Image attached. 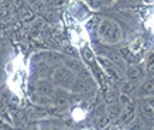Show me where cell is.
Here are the masks:
<instances>
[{
  "instance_id": "obj_8",
  "label": "cell",
  "mask_w": 154,
  "mask_h": 130,
  "mask_svg": "<svg viewBox=\"0 0 154 130\" xmlns=\"http://www.w3.org/2000/svg\"><path fill=\"white\" fill-rule=\"evenodd\" d=\"M131 52H134V54H139V52L144 51L146 50V45H144V41L141 40V38H137L136 41H133V44H131V47L129 48Z\"/></svg>"
},
{
  "instance_id": "obj_28",
  "label": "cell",
  "mask_w": 154,
  "mask_h": 130,
  "mask_svg": "<svg viewBox=\"0 0 154 130\" xmlns=\"http://www.w3.org/2000/svg\"><path fill=\"white\" fill-rule=\"evenodd\" d=\"M0 130H7V129H6V127H3V126L0 125Z\"/></svg>"
},
{
  "instance_id": "obj_7",
  "label": "cell",
  "mask_w": 154,
  "mask_h": 130,
  "mask_svg": "<svg viewBox=\"0 0 154 130\" xmlns=\"http://www.w3.org/2000/svg\"><path fill=\"white\" fill-rule=\"evenodd\" d=\"M65 65L66 68L69 71H75V72H79L82 70V65L78 60H75V58H69V60H65Z\"/></svg>"
},
{
  "instance_id": "obj_30",
  "label": "cell",
  "mask_w": 154,
  "mask_h": 130,
  "mask_svg": "<svg viewBox=\"0 0 154 130\" xmlns=\"http://www.w3.org/2000/svg\"><path fill=\"white\" fill-rule=\"evenodd\" d=\"M105 130H112V129H110V127H109V126H107V127H106V129H105Z\"/></svg>"
},
{
  "instance_id": "obj_16",
  "label": "cell",
  "mask_w": 154,
  "mask_h": 130,
  "mask_svg": "<svg viewBox=\"0 0 154 130\" xmlns=\"http://www.w3.org/2000/svg\"><path fill=\"white\" fill-rule=\"evenodd\" d=\"M141 91H143V93H144V95H151V93H153V91H154V82H153V79H149V81H147V82L143 85Z\"/></svg>"
},
{
  "instance_id": "obj_23",
  "label": "cell",
  "mask_w": 154,
  "mask_h": 130,
  "mask_svg": "<svg viewBox=\"0 0 154 130\" xmlns=\"http://www.w3.org/2000/svg\"><path fill=\"white\" fill-rule=\"evenodd\" d=\"M57 105L58 106H65V105H68V99L66 98H57Z\"/></svg>"
},
{
  "instance_id": "obj_14",
  "label": "cell",
  "mask_w": 154,
  "mask_h": 130,
  "mask_svg": "<svg viewBox=\"0 0 154 130\" xmlns=\"http://www.w3.org/2000/svg\"><path fill=\"white\" fill-rule=\"evenodd\" d=\"M110 122H112V119L107 116V115H103V116H100V119H99V122H98V127L100 130L102 129H106L107 126L110 125Z\"/></svg>"
},
{
  "instance_id": "obj_21",
  "label": "cell",
  "mask_w": 154,
  "mask_h": 130,
  "mask_svg": "<svg viewBox=\"0 0 154 130\" xmlns=\"http://www.w3.org/2000/svg\"><path fill=\"white\" fill-rule=\"evenodd\" d=\"M106 72L110 75L115 81H119V79H120V78H119V75H117V72L115 71V68H113V70H112V68H106Z\"/></svg>"
},
{
  "instance_id": "obj_1",
  "label": "cell",
  "mask_w": 154,
  "mask_h": 130,
  "mask_svg": "<svg viewBox=\"0 0 154 130\" xmlns=\"http://www.w3.org/2000/svg\"><path fill=\"white\" fill-rule=\"evenodd\" d=\"M99 34L107 42H116L120 40V28H119V26L116 23L109 21V20H103L100 23Z\"/></svg>"
},
{
  "instance_id": "obj_5",
  "label": "cell",
  "mask_w": 154,
  "mask_h": 130,
  "mask_svg": "<svg viewBox=\"0 0 154 130\" xmlns=\"http://www.w3.org/2000/svg\"><path fill=\"white\" fill-rule=\"evenodd\" d=\"M120 54L123 55L125 61L130 62V64H136V62H139V60H140V58L137 57V54L131 52L129 48H122V50H120Z\"/></svg>"
},
{
  "instance_id": "obj_6",
  "label": "cell",
  "mask_w": 154,
  "mask_h": 130,
  "mask_svg": "<svg viewBox=\"0 0 154 130\" xmlns=\"http://www.w3.org/2000/svg\"><path fill=\"white\" fill-rule=\"evenodd\" d=\"M72 91L75 93H86L88 92V85L85 84V81L82 79H78V81H75L74 85H72Z\"/></svg>"
},
{
  "instance_id": "obj_20",
  "label": "cell",
  "mask_w": 154,
  "mask_h": 130,
  "mask_svg": "<svg viewBox=\"0 0 154 130\" xmlns=\"http://www.w3.org/2000/svg\"><path fill=\"white\" fill-rule=\"evenodd\" d=\"M119 102H120L122 105H125V106H126L127 103L130 102V96L126 95V93H120V95H119Z\"/></svg>"
},
{
  "instance_id": "obj_3",
  "label": "cell",
  "mask_w": 154,
  "mask_h": 130,
  "mask_svg": "<svg viewBox=\"0 0 154 130\" xmlns=\"http://www.w3.org/2000/svg\"><path fill=\"white\" fill-rule=\"evenodd\" d=\"M134 112H136V106L134 103L129 102L125 106V110L122 112V120L125 122V123H127V122H130L133 117H134Z\"/></svg>"
},
{
  "instance_id": "obj_24",
  "label": "cell",
  "mask_w": 154,
  "mask_h": 130,
  "mask_svg": "<svg viewBox=\"0 0 154 130\" xmlns=\"http://www.w3.org/2000/svg\"><path fill=\"white\" fill-rule=\"evenodd\" d=\"M149 72H150V74H153V72H154V64H153V55H150V58H149Z\"/></svg>"
},
{
  "instance_id": "obj_26",
  "label": "cell",
  "mask_w": 154,
  "mask_h": 130,
  "mask_svg": "<svg viewBox=\"0 0 154 130\" xmlns=\"http://www.w3.org/2000/svg\"><path fill=\"white\" fill-rule=\"evenodd\" d=\"M10 14V10H0V19H5Z\"/></svg>"
},
{
  "instance_id": "obj_27",
  "label": "cell",
  "mask_w": 154,
  "mask_h": 130,
  "mask_svg": "<svg viewBox=\"0 0 154 130\" xmlns=\"http://www.w3.org/2000/svg\"><path fill=\"white\" fill-rule=\"evenodd\" d=\"M102 113H103V107L99 106L98 109H96V116H102Z\"/></svg>"
},
{
  "instance_id": "obj_18",
  "label": "cell",
  "mask_w": 154,
  "mask_h": 130,
  "mask_svg": "<svg viewBox=\"0 0 154 130\" xmlns=\"http://www.w3.org/2000/svg\"><path fill=\"white\" fill-rule=\"evenodd\" d=\"M47 20L44 19H37L35 20V23H34V28H37V30H40V31H42V30H45L47 28Z\"/></svg>"
},
{
  "instance_id": "obj_4",
  "label": "cell",
  "mask_w": 154,
  "mask_h": 130,
  "mask_svg": "<svg viewBox=\"0 0 154 130\" xmlns=\"http://www.w3.org/2000/svg\"><path fill=\"white\" fill-rule=\"evenodd\" d=\"M34 20V11L31 7H23L20 10V21L21 23H31Z\"/></svg>"
},
{
  "instance_id": "obj_29",
  "label": "cell",
  "mask_w": 154,
  "mask_h": 130,
  "mask_svg": "<svg viewBox=\"0 0 154 130\" xmlns=\"http://www.w3.org/2000/svg\"><path fill=\"white\" fill-rule=\"evenodd\" d=\"M31 3H35V2H40V0H30Z\"/></svg>"
},
{
  "instance_id": "obj_11",
  "label": "cell",
  "mask_w": 154,
  "mask_h": 130,
  "mask_svg": "<svg viewBox=\"0 0 154 130\" xmlns=\"http://www.w3.org/2000/svg\"><path fill=\"white\" fill-rule=\"evenodd\" d=\"M136 91V84L133 81H127L122 85V93H126V95H130Z\"/></svg>"
},
{
  "instance_id": "obj_31",
  "label": "cell",
  "mask_w": 154,
  "mask_h": 130,
  "mask_svg": "<svg viewBox=\"0 0 154 130\" xmlns=\"http://www.w3.org/2000/svg\"><path fill=\"white\" fill-rule=\"evenodd\" d=\"M47 2H48V3H52V2H54V0H47Z\"/></svg>"
},
{
  "instance_id": "obj_15",
  "label": "cell",
  "mask_w": 154,
  "mask_h": 130,
  "mask_svg": "<svg viewBox=\"0 0 154 130\" xmlns=\"http://www.w3.org/2000/svg\"><path fill=\"white\" fill-rule=\"evenodd\" d=\"M126 74H127V76H129L130 79H137L139 76H140V70H139L137 67L133 65V67H130V68H127Z\"/></svg>"
},
{
  "instance_id": "obj_2",
  "label": "cell",
  "mask_w": 154,
  "mask_h": 130,
  "mask_svg": "<svg viewBox=\"0 0 154 130\" xmlns=\"http://www.w3.org/2000/svg\"><path fill=\"white\" fill-rule=\"evenodd\" d=\"M71 76H72V74H71V71L68 68H58L54 72V75H52V78H54L55 82H64L66 79H69Z\"/></svg>"
},
{
  "instance_id": "obj_25",
  "label": "cell",
  "mask_w": 154,
  "mask_h": 130,
  "mask_svg": "<svg viewBox=\"0 0 154 130\" xmlns=\"http://www.w3.org/2000/svg\"><path fill=\"white\" fill-rule=\"evenodd\" d=\"M51 5L54 6V7H61V6L65 5V0H54Z\"/></svg>"
},
{
  "instance_id": "obj_12",
  "label": "cell",
  "mask_w": 154,
  "mask_h": 130,
  "mask_svg": "<svg viewBox=\"0 0 154 130\" xmlns=\"http://www.w3.org/2000/svg\"><path fill=\"white\" fill-rule=\"evenodd\" d=\"M37 89H38V92H40V93H51V91H52L51 85L48 84V82H45V81L38 82Z\"/></svg>"
},
{
  "instance_id": "obj_19",
  "label": "cell",
  "mask_w": 154,
  "mask_h": 130,
  "mask_svg": "<svg viewBox=\"0 0 154 130\" xmlns=\"http://www.w3.org/2000/svg\"><path fill=\"white\" fill-rule=\"evenodd\" d=\"M98 61H99V64L102 65V67H105V68H112V67H113V62H112V61L106 60V58H103V57H99Z\"/></svg>"
},
{
  "instance_id": "obj_17",
  "label": "cell",
  "mask_w": 154,
  "mask_h": 130,
  "mask_svg": "<svg viewBox=\"0 0 154 130\" xmlns=\"http://www.w3.org/2000/svg\"><path fill=\"white\" fill-rule=\"evenodd\" d=\"M31 10H33L34 13L35 11H38V13H44L45 11V3L44 2H35V3H33V6H31Z\"/></svg>"
},
{
  "instance_id": "obj_22",
  "label": "cell",
  "mask_w": 154,
  "mask_h": 130,
  "mask_svg": "<svg viewBox=\"0 0 154 130\" xmlns=\"http://www.w3.org/2000/svg\"><path fill=\"white\" fill-rule=\"evenodd\" d=\"M65 52L68 54V55H71V57L76 55V51H75V48L72 45H65Z\"/></svg>"
},
{
  "instance_id": "obj_13",
  "label": "cell",
  "mask_w": 154,
  "mask_h": 130,
  "mask_svg": "<svg viewBox=\"0 0 154 130\" xmlns=\"http://www.w3.org/2000/svg\"><path fill=\"white\" fill-rule=\"evenodd\" d=\"M82 57H84V60L88 62V64H94L95 61V57H94V52L89 50L88 47H85L84 50H82Z\"/></svg>"
},
{
  "instance_id": "obj_10",
  "label": "cell",
  "mask_w": 154,
  "mask_h": 130,
  "mask_svg": "<svg viewBox=\"0 0 154 130\" xmlns=\"http://www.w3.org/2000/svg\"><path fill=\"white\" fill-rule=\"evenodd\" d=\"M141 113H143V116L149 117V119H153L154 109H153V102L151 101L149 103H143L141 105Z\"/></svg>"
},
{
  "instance_id": "obj_9",
  "label": "cell",
  "mask_w": 154,
  "mask_h": 130,
  "mask_svg": "<svg viewBox=\"0 0 154 130\" xmlns=\"http://www.w3.org/2000/svg\"><path fill=\"white\" fill-rule=\"evenodd\" d=\"M122 113V109L120 106L117 105V103H110L109 106H107V116L110 117V119H115V117H117L119 115Z\"/></svg>"
}]
</instances>
